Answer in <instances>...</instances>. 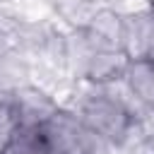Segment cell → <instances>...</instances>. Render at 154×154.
Instances as JSON below:
<instances>
[{"label":"cell","mask_w":154,"mask_h":154,"mask_svg":"<svg viewBox=\"0 0 154 154\" xmlns=\"http://www.w3.org/2000/svg\"><path fill=\"white\" fill-rule=\"evenodd\" d=\"M77 116L106 144L123 142L130 135V128H132V120H135V116L128 108V103L123 99L113 96V94H106V91L87 96L79 103Z\"/></svg>","instance_id":"6da1fadb"},{"label":"cell","mask_w":154,"mask_h":154,"mask_svg":"<svg viewBox=\"0 0 154 154\" xmlns=\"http://www.w3.org/2000/svg\"><path fill=\"white\" fill-rule=\"evenodd\" d=\"M154 48V10L147 7L142 12H132L123 17V36L120 51L128 60L147 58Z\"/></svg>","instance_id":"7a4b0ae2"},{"label":"cell","mask_w":154,"mask_h":154,"mask_svg":"<svg viewBox=\"0 0 154 154\" xmlns=\"http://www.w3.org/2000/svg\"><path fill=\"white\" fill-rule=\"evenodd\" d=\"M89 38L94 51H120V36H123V14L116 10H99L89 17L87 26L82 29Z\"/></svg>","instance_id":"3957f363"},{"label":"cell","mask_w":154,"mask_h":154,"mask_svg":"<svg viewBox=\"0 0 154 154\" xmlns=\"http://www.w3.org/2000/svg\"><path fill=\"white\" fill-rule=\"evenodd\" d=\"M125 67H128V58L123 51H94L82 75L91 79L96 87H108L116 79H123Z\"/></svg>","instance_id":"277c9868"},{"label":"cell","mask_w":154,"mask_h":154,"mask_svg":"<svg viewBox=\"0 0 154 154\" xmlns=\"http://www.w3.org/2000/svg\"><path fill=\"white\" fill-rule=\"evenodd\" d=\"M123 82H125L130 96L137 103H142L147 108H154V60L152 58L128 60Z\"/></svg>","instance_id":"5b68a950"},{"label":"cell","mask_w":154,"mask_h":154,"mask_svg":"<svg viewBox=\"0 0 154 154\" xmlns=\"http://www.w3.org/2000/svg\"><path fill=\"white\" fill-rule=\"evenodd\" d=\"M5 144H7V142H5V140H0V154H2V149H5Z\"/></svg>","instance_id":"8992f818"},{"label":"cell","mask_w":154,"mask_h":154,"mask_svg":"<svg viewBox=\"0 0 154 154\" xmlns=\"http://www.w3.org/2000/svg\"><path fill=\"white\" fill-rule=\"evenodd\" d=\"M144 2H147V5H149V7L154 10V0H144Z\"/></svg>","instance_id":"52a82bcc"},{"label":"cell","mask_w":154,"mask_h":154,"mask_svg":"<svg viewBox=\"0 0 154 154\" xmlns=\"http://www.w3.org/2000/svg\"><path fill=\"white\" fill-rule=\"evenodd\" d=\"M147 58H152V60H154V48H152V53H149V55H147Z\"/></svg>","instance_id":"ba28073f"}]
</instances>
